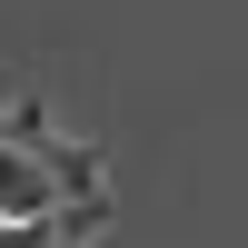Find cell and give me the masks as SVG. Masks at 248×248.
<instances>
[{"label":"cell","instance_id":"cell-1","mask_svg":"<svg viewBox=\"0 0 248 248\" xmlns=\"http://www.w3.org/2000/svg\"><path fill=\"white\" fill-rule=\"evenodd\" d=\"M79 229H99V199H70L50 218H0V248H70Z\"/></svg>","mask_w":248,"mask_h":248}]
</instances>
